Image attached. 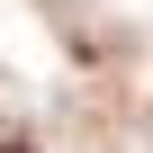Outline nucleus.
I'll list each match as a JSON object with an SVG mask.
<instances>
[{
  "mask_svg": "<svg viewBox=\"0 0 153 153\" xmlns=\"http://www.w3.org/2000/svg\"><path fill=\"white\" fill-rule=\"evenodd\" d=\"M0 153H27V144H0Z\"/></svg>",
  "mask_w": 153,
  "mask_h": 153,
  "instance_id": "1",
  "label": "nucleus"
}]
</instances>
